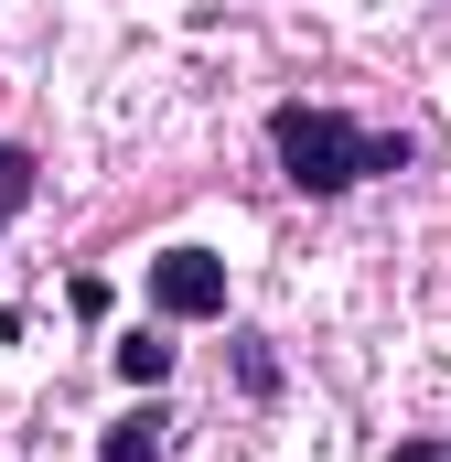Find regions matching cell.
Here are the masks:
<instances>
[{"label":"cell","instance_id":"cell-7","mask_svg":"<svg viewBox=\"0 0 451 462\" xmlns=\"http://www.w3.org/2000/svg\"><path fill=\"white\" fill-rule=\"evenodd\" d=\"M387 462H451V430H409V441H398Z\"/></svg>","mask_w":451,"mask_h":462},{"label":"cell","instance_id":"cell-4","mask_svg":"<svg viewBox=\"0 0 451 462\" xmlns=\"http://www.w3.org/2000/svg\"><path fill=\"white\" fill-rule=\"evenodd\" d=\"M32 194H43V162H32L22 140H0V226H11V216H22Z\"/></svg>","mask_w":451,"mask_h":462},{"label":"cell","instance_id":"cell-1","mask_svg":"<svg viewBox=\"0 0 451 462\" xmlns=\"http://www.w3.org/2000/svg\"><path fill=\"white\" fill-rule=\"evenodd\" d=\"M269 162H280V183L290 194H354V183H376V172H409L419 162V140L409 129H365V118L323 108V97H280L269 108Z\"/></svg>","mask_w":451,"mask_h":462},{"label":"cell","instance_id":"cell-2","mask_svg":"<svg viewBox=\"0 0 451 462\" xmlns=\"http://www.w3.org/2000/svg\"><path fill=\"white\" fill-rule=\"evenodd\" d=\"M140 291H151L161 323H226V258L216 247H161L140 269Z\"/></svg>","mask_w":451,"mask_h":462},{"label":"cell","instance_id":"cell-3","mask_svg":"<svg viewBox=\"0 0 451 462\" xmlns=\"http://www.w3.org/2000/svg\"><path fill=\"white\" fill-rule=\"evenodd\" d=\"M161 452H172V409H161V398L118 409L108 430H97V462H161Z\"/></svg>","mask_w":451,"mask_h":462},{"label":"cell","instance_id":"cell-5","mask_svg":"<svg viewBox=\"0 0 451 462\" xmlns=\"http://www.w3.org/2000/svg\"><path fill=\"white\" fill-rule=\"evenodd\" d=\"M118 376H129V387L151 398V387L172 376V345H161V334H129V345H118Z\"/></svg>","mask_w":451,"mask_h":462},{"label":"cell","instance_id":"cell-6","mask_svg":"<svg viewBox=\"0 0 451 462\" xmlns=\"http://www.w3.org/2000/svg\"><path fill=\"white\" fill-rule=\"evenodd\" d=\"M226 345H236V387H247V398H269V387H280V365H269V334H226Z\"/></svg>","mask_w":451,"mask_h":462}]
</instances>
